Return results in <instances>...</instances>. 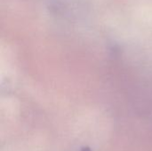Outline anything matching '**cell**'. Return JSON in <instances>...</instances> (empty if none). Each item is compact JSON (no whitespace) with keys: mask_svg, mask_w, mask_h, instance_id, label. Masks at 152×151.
I'll return each mask as SVG.
<instances>
[{"mask_svg":"<svg viewBox=\"0 0 152 151\" xmlns=\"http://www.w3.org/2000/svg\"><path fill=\"white\" fill-rule=\"evenodd\" d=\"M80 151H92V150H91V149H90L89 147H84V148H82V149H81V150Z\"/></svg>","mask_w":152,"mask_h":151,"instance_id":"cell-1","label":"cell"}]
</instances>
